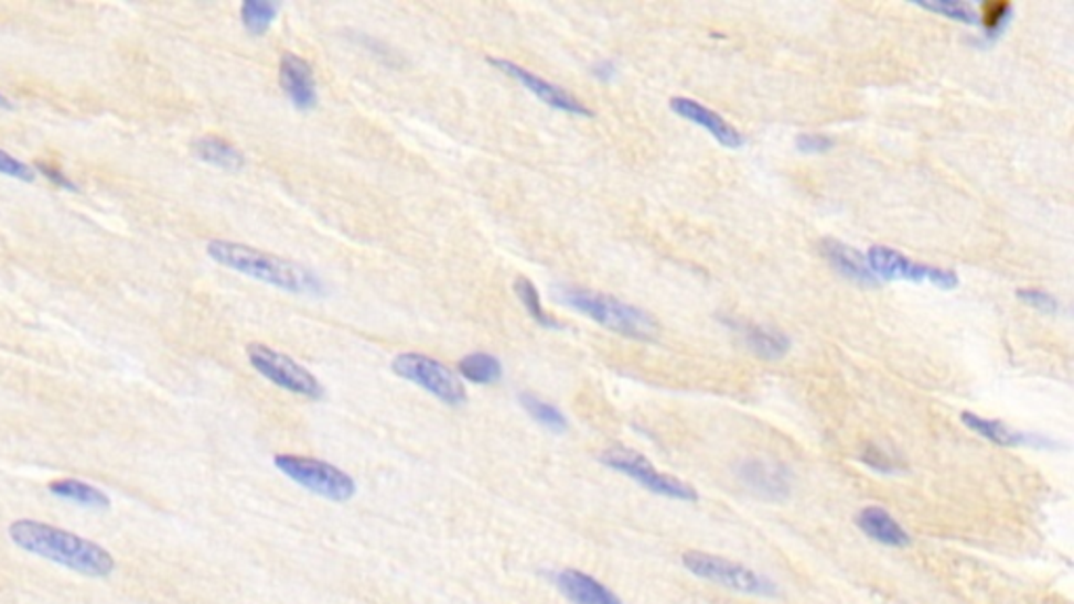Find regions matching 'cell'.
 Wrapping results in <instances>:
<instances>
[{
  "mask_svg": "<svg viewBox=\"0 0 1074 604\" xmlns=\"http://www.w3.org/2000/svg\"><path fill=\"white\" fill-rule=\"evenodd\" d=\"M9 538L25 552L86 578H108L116 569L114 557L99 543L34 518L13 520Z\"/></svg>",
  "mask_w": 1074,
  "mask_h": 604,
  "instance_id": "obj_1",
  "label": "cell"
},
{
  "mask_svg": "<svg viewBox=\"0 0 1074 604\" xmlns=\"http://www.w3.org/2000/svg\"><path fill=\"white\" fill-rule=\"evenodd\" d=\"M206 252L221 267H227V269L241 273L250 280L267 283V285L278 288L283 292L309 294V296H318L323 292L320 278L301 262L281 259V257L269 255L265 250H257L253 246L225 241V239H213V241H208Z\"/></svg>",
  "mask_w": 1074,
  "mask_h": 604,
  "instance_id": "obj_2",
  "label": "cell"
},
{
  "mask_svg": "<svg viewBox=\"0 0 1074 604\" xmlns=\"http://www.w3.org/2000/svg\"><path fill=\"white\" fill-rule=\"evenodd\" d=\"M560 299L571 309L580 311L581 315L590 317L592 322L611 332L622 334L625 338L648 341L657 334V324L653 315L615 296L583 290V288H562Z\"/></svg>",
  "mask_w": 1074,
  "mask_h": 604,
  "instance_id": "obj_3",
  "label": "cell"
},
{
  "mask_svg": "<svg viewBox=\"0 0 1074 604\" xmlns=\"http://www.w3.org/2000/svg\"><path fill=\"white\" fill-rule=\"evenodd\" d=\"M273 464L281 475L292 478L297 485H301L302 489L332 501H346L357 492L353 476L346 475L339 466L315 457L283 453L273 457Z\"/></svg>",
  "mask_w": 1074,
  "mask_h": 604,
  "instance_id": "obj_4",
  "label": "cell"
},
{
  "mask_svg": "<svg viewBox=\"0 0 1074 604\" xmlns=\"http://www.w3.org/2000/svg\"><path fill=\"white\" fill-rule=\"evenodd\" d=\"M393 371L448 406H462L469 399L466 387L458 374L429 355L401 353L393 359Z\"/></svg>",
  "mask_w": 1074,
  "mask_h": 604,
  "instance_id": "obj_5",
  "label": "cell"
},
{
  "mask_svg": "<svg viewBox=\"0 0 1074 604\" xmlns=\"http://www.w3.org/2000/svg\"><path fill=\"white\" fill-rule=\"evenodd\" d=\"M683 564L695 578L718 583L739 594H748V596H773L774 594V583L741 562L729 561L709 552L688 550L683 554Z\"/></svg>",
  "mask_w": 1074,
  "mask_h": 604,
  "instance_id": "obj_6",
  "label": "cell"
},
{
  "mask_svg": "<svg viewBox=\"0 0 1074 604\" xmlns=\"http://www.w3.org/2000/svg\"><path fill=\"white\" fill-rule=\"evenodd\" d=\"M864 257L873 276L880 281L932 283L941 290H955L959 285V276L955 271L909 259L903 252L888 246H871Z\"/></svg>",
  "mask_w": 1074,
  "mask_h": 604,
  "instance_id": "obj_7",
  "label": "cell"
},
{
  "mask_svg": "<svg viewBox=\"0 0 1074 604\" xmlns=\"http://www.w3.org/2000/svg\"><path fill=\"white\" fill-rule=\"evenodd\" d=\"M601 462L604 466L634 478L651 494H657V496H664L667 499H678V501H697L699 499V494L695 492V487H690L688 483L676 478V476L659 473L643 453L627 450V447H613V450L602 452Z\"/></svg>",
  "mask_w": 1074,
  "mask_h": 604,
  "instance_id": "obj_8",
  "label": "cell"
},
{
  "mask_svg": "<svg viewBox=\"0 0 1074 604\" xmlns=\"http://www.w3.org/2000/svg\"><path fill=\"white\" fill-rule=\"evenodd\" d=\"M248 359L260 376H265L276 387L307 397L311 401L323 399L322 382L292 357L283 355L271 346L253 343L248 345Z\"/></svg>",
  "mask_w": 1074,
  "mask_h": 604,
  "instance_id": "obj_9",
  "label": "cell"
},
{
  "mask_svg": "<svg viewBox=\"0 0 1074 604\" xmlns=\"http://www.w3.org/2000/svg\"><path fill=\"white\" fill-rule=\"evenodd\" d=\"M487 62L494 65V67H497L500 72H504L511 78H515L516 83H520L527 90H531L541 104H546L550 108L559 109V111H565V114H571V116H581V118H592L594 116L592 109L586 108L580 99L573 97L569 90L557 87L550 80L539 78L534 72H529L527 67H520V65L513 64L508 60H500V57H487Z\"/></svg>",
  "mask_w": 1074,
  "mask_h": 604,
  "instance_id": "obj_10",
  "label": "cell"
},
{
  "mask_svg": "<svg viewBox=\"0 0 1074 604\" xmlns=\"http://www.w3.org/2000/svg\"><path fill=\"white\" fill-rule=\"evenodd\" d=\"M669 109L674 114H678L680 118H685L688 122L701 127V129L708 130L709 134L724 148L729 150H739L745 145V137L743 132L732 127L731 122L720 116L718 111L699 104L697 99H690V97H672L669 99Z\"/></svg>",
  "mask_w": 1074,
  "mask_h": 604,
  "instance_id": "obj_11",
  "label": "cell"
},
{
  "mask_svg": "<svg viewBox=\"0 0 1074 604\" xmlns=\"http://www.w3.org/2000/svg\"><path fill=\"white\" fill-rule=\"evenodd\" d=\"M280 83L294 108L309 111L318 106V83L313 69L299 55L286 53L281 57Z\"/></svg>",
  "mask_w": 1074,
  "mask_h": 604,
  "instance_id": "obj_12",
  "label": "cell"
},
{
  "mask_svg": "<svg viewBox=\"0 0 1074 604\" xmlns=\"http://www.w3.org/2000/svg\"><path fill=\"white\" fill-rule=\"evenodd\" d=\"M823 257L829 260V265L852 283H859L862 288H878L881 281L873 276L867 257L860 255L852 246L838 241V239H825L823 246Z\"/></svg>",
  "mask_w": 1074,
  "mask_h": 604,
  "instance_id": "obj_13",
  "label": "cell"
},
{
  "mask_svg": "<svg viewBox=\"0 0 1074 604\" xmlns=\"http://www.w3.org/2000/svg\"><path fill=\"white\" fill-rule=\"evenodd\" d=\"M560 594L571 604H623L604 583L578 569H565L557 575Z\"/></svg>",
  "mask_w": 1074,
  "mask_h": 604,
  "instance_id": "obj_14",
  "label": "cell"
},
{
  "mask_svg": "<svg viewBox=\"0 0 1074 604\" xmlns=\"http://www.w3.org/2000/svg\"><path fill=\"white\" fill-rule=\"evenodd\" d=\"M860 531L878 543L890 548H906L911 543V536L903 529V525L880 506H867L857 517Z\"/></svg>",
  "mask_w": 1074,
  "mask_h": 604,
  "instance_id": "obj_15",
  "label": "cell"
},
{
  "mask_svg": "<svg viewBox=\"0 0 1074 604\" xmlns=\"http://www.w3.org/2000/svg\"><path fill=\"white\" fill-rule=\"evenodd\" d=\"M741 332H743L745 345L752 350L753 355L769 359V362L785 357L792 348V341L787 338V334H783L781 330L771 327V325H741Z\"/></svg>",
  "mask_w": 1074,
  "mask_h": 604,
  "instance_id": "obj_16",
  "label": "cell"
},
{
  "mask_svg": "<svg viewBox=\"0 0 1074 604\" xmlns=\"http://www.w3.org/2000/svg\"><path fill=\"white\" fill-rule=\"evenodd\" d=\"M192 150H194L195 158H200L202 162H206L211 166L223 169V171H239L246 164L241 151L237 150L236 145H232L229 141L215 137V134L197 137L192 143Z\"/></svg>",
  "mask_w": 1074,
  "mask_h": 604,
  "instance_id": "obj_17",
  "label": "cell"
},
{
  "mask_svg": "<svg viewBox=\"0 0 1074 604\" xmlns=\"http://www.w3.org/2000/svg\"><path fill=\"white\" fill-rule=\"evenodd\" d=\"M962 422L966 424L969 431L980 434L982 439H987V441H990V443L1003 445V447H1016V445H1027V443H1029V436H1027V434L1013 431V429H1010L1008 424H1003L1001 420L982 418V416H978V413L964 411V413H962Z\"/></svg>",
  "mask_w": 1074,
  "mask_h": 604,
  "instance_id": "obj_18",
  "label": "cell"
},
{
  "mask_svg": "<svg viewBox=\"0 0 1074 604\" xmlns=\"http://www.w3.org/2000/svg\"><path fill=\"white\" fill-rule=\"evenodd\" d=\"M49 492L53 496L62 497V499H67V501H74L78 506H86V508H109L111 506V499H109L108 494H104L95 485L85 483V481H78V478H60V481H53V483H49Z\"/></svg>",
  "mask_w": 1074,
  "mask_h": 604,
  "instance_id": "obj_19",
  "label": "cell"
},
{
  "mask_svg": "<svg viewBox=\"0 0 1074 604\" xmlns=\"http://www.w3.org/2000/svg\"><path fill=\"white\" fill-rule=\"evenodd\" d=\"M458 367L460 374L474 385H495L502 380V364L490 353H471Z\"/></svg>",
  "mask_w": 1074,
  "mask_h": 604,
  "instance_id": "obj_20",
  "label": "cell"
},
{
  "mask_svg": "<svg viewBox=\"0 0 1074 604\" xmlns=\"http://www.w3.org/2000/svg\"><path fill=\"white\" fill-rule=\"evenodd\" d=\"M241 23L253 36H262L280 15V4L269 0H246L239 9Z\"/></svg>",
  "mask_w": 1074,
  "mask_h": 604,
  "instance_id": "obj_21",
  "label": "cell"
},
{
  "mask_svg": "<svg viewBox=\"0 0 1074 604\" xmlns=\"http://www.w3.org/2000/svg\"><path fill=\"white\" fill-rule=\"evenodd\" d=\"M518 401H520L523 410L527 411L536 420L537 424H541L544 429L552 432L567 431V418L552 403L541 401L539 397L531 395V392H520Z\"/></svg>",
  "mask_w": 1074,
  "mask_h": 604,
  "instance_id": "obj_22",
  "label": "cell"
},
{
  "mask_svg": "<svg viewBox=\"0 0 1074 604\" xmlns=\"http://www.w3.org/2000/svg\"><path fill=\"white\" fill-rule=\"evenodd\" d=\"M515 294L518 296V301L523 302L525 311L529 313L531 320H536L537 324L544 325V327H552V330H562L565 325L560 324L559 320H555L541 304V299H539V292H537L534 281L527 280V278H516Z\"/></svg>",
  "mask_w": 1074,
  "mask_h": 604,
  "instance_id": "obj_23",
  "label": "cell"
},
{
  "mask_svg": "<svg viewBox=\"0 0 1074 604\" xmlns=\"http://www.w3.org/2000/svg\"><path fill=\"white\" fill-rule=\"evenodd\" d=\"M978 18L982 23L985 36L995 39L1010 25L1011 18H1013V4L1008 0H989L980 7Z\"/></svg>",
  "mask_w": 1074,
  "mask_h": 604,
  "instance_id": "obj_24",
  "label": "cell"
},
{
  "mask_svg": "<svg viewBox=\"0 0 1074 604\" xmlns=\"http://www.w3.org/2000/svg\"><path fill=\"white\" fill-rule=\"evenodd\" d=\"M924 11L943 15L946 20L959 23H974L978 20V13L967 4V2H955V0H943V2H924Z\"/></svg>",
  "mask_w": 1074,
  "mask_h": 604,
  "instance_id": "obj_25",
  "label": "cell"
},
{
  "mask_svg": "<svg viewBox=\"0 0 1074 604\" xmlns=\"http://www.w3.org/2000/svg\"><path fill=\"white\" fill-rule=\"evenodd\" d=\"M0 174L11 176V179H18L22 183H34V179H36L34 166L25 164L22 160H18L11 153L2 150H0Z\"/></svg>",
  "mask_w": 1074,
  "mask_h": 604,
  "instance_id": "obj_26",
  "label": "cell"
},
{
  "mask_svg": "<svg viewBox=\"0 0 1074 604\" xmlns=\"http://www.w3.org/2000/svg\"><path fill=\"white\" fill-rule=\"evenodd\" d=\"M1018 299L1029 304L1032 309L1041 311V313H1057L1060 311V302L1057 299H1053L1050 292H1043V290H1037V288H1022L1018 290Z\"/></svg>",
  "mask_w": 1074,
  "mask_h": 604,
  "instance_id": "obj_27",
  "label": "cell"
},
{
  "mask_svg": "<svg viewBox=\"0 0 1074 604\" xmlns=\"http://www.w3.org/2000/svg\"><path fill=\"white\" fill-rule=\"evenodd\" d=\"M795 148H797V151L810 153V155L825 153V151L834 148V139L827 137V134H818V132H802L795 139Z\"/></svg>",
  "mask_w": 1074,
  "mask_h": 604,
  "instance_id": "obj_28",
  "label": "cell"
},
{
  "mask_svg": "<svg viewBox=\"0 0 1074 604\" xmlns=\"http://www.w3.org/2000/svg\"><path fill=\"white\" fill-rule=\"evenodd\" d=\"M34 171L43 173L46 179H51L55 185H60V187H64V190H76V187H74V183H72V181H69V179H67V176H65V174L62 173L57 166H53V164H46V162H36V164H34Z\"/></svg>",
  "mask_w": 1074,
  "mask_h": 604,
  "instance_id": "obj_29",
  "label": "cell"
},
{
  "mask_svg": "<svg viewBox=\"0 0 1074 604\" xmlns=\"http://www.w3.org/2000/svg\"><path fill=\"white\" fill-rule=\"evenodd\" d=\"M617 74V67L611 62H601V64L594 65V76L602 80V83H611Z\"/></svg>",
  "mask_w": 1074,
  "mask_h": 604,
  "instance_id": "obj_30",
  "label": "cell"
},
{
  "mask_svg": "<svg viewBox=\"0 0 1074 604\" xmlns=\"http://www.w3.org/2000/svg\"><path fill=\"white\" fill-rule=\"evenodd\" d=\"M0 108H4V109L13 108V104H11V101H9V99H7V97H4L2 93H0Z\"/></svg>",
  "mask_w": 1074,
  "mask_h": 604,
  "instance_id": "obj_31",
  "label": "cell"
}]
</instances>
